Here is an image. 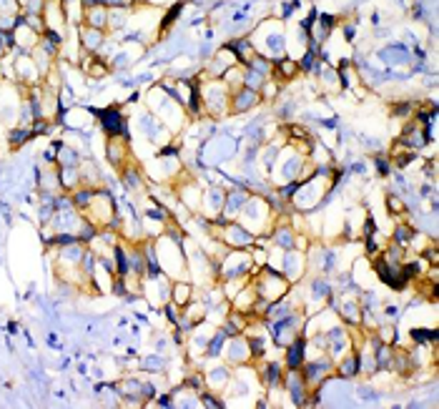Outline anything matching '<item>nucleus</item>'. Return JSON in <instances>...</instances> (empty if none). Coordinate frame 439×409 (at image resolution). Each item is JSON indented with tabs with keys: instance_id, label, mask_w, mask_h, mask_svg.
Returning <instances> with one entry per match:
<instances>
[{
	"instance_id": "18",
	"label": "nucleus",
	"mask_w": 439,
	"mask_h": 409,
	"mask_svg": "<svg viewBox=\"0 0 439 409\" xmlns=\"http://www.w3.org/2000/svg\"><path fill=\"white\" fill-rule=\"evenodd\" d=\"M387 209H389L392 213H402V211H404V204H402V201H399L396 196H389V198H387Z\"/></svg>"
},
{
	"instance_id": "1",
	"label": "nucleus",
	"mask_w": 439,
	"mask_h": 409,
	"mask_svg": "<svg viewBox=\"0 0 439 409\" xmlns=\"http://www.w3.org/2000/svg\"><path fill=\"white\" fill-rule=\"evenodd\" d=\"M198 93H201V103H204L206 113L221 116V113H226L228 110L231 88L226 86L224 78H211L209 83H201V86H198Z\"/></svg>"
},
{
	"instance_id": "11",
	"label": "nucleus",
	"mask_w": 439,
	"mask_h": 409,
	"mask_svg": "<svg viewBox=\"0 0 439 409\" xmlns=\"http://www.w3.org/2000/svg\"><path fill=\"white\" fill-rule=\"evenodd\" d=\"M83 25H91V28H98V30H108V8L103 5V3H91V5H86Z\"/></svg>"
},
{
	"instance_id": "19",
	"label": "nucleus",
	"mask_w": 439,
	"mask_h": 409,
	"mask_svg": "<svg viewBox=\"0 0 439 409\" xmlns=\"http://www.w3.org/2000/svg\"><path fill=\"white\" fill-rule=\"evenodd\" d=\"M377 171H379L381 176L389 174V159H377Z\"/></svg>"
},
{
	"instance_id": "3",
	"label": "nucleus",
	"mask_w": 439,
	"mask_h": 409,
	"mask_svg": "<svg viewBox=\"0 0 439 409\" xmlns=\"http://www.w3.org/2000/svg\"><path fill=\"white\" fill-rule=\"evenodd\" d=\"M261 103V93L259 91H251V88L241 86L239 91L231 93V103H228V110L231 113H246V110L257 108Z\"/></svg>"
},
{
	"instance_id": "12",
	"label": "nucleus",
	"mask_w": 439,
	"mask_h": 409,
	"mask_svg": "<svg viewBox=\"0 0 439 409\" xmlns=\"http://www.w3.org/2000/svg\"><path fill=\"white\" fill-rule=\"evenodd\" d=\"M224 198H226V194L221 189H209L206 194H201V211H204L206 216L216 219L221 213V209H224Z\"/></svg>"
},
{
	"instance_id": "7",
	"label": "nucleus",
	"mask_w": 439,
	"mask_h": 409,
	"mask_svg": "<svg viewBox=\"0 0 439 409\" xmlns=\"http://www.w3.org/2000/svg\"><path fill=\"white\" fill-rule=\"evenodd\" d=\"M106 159H108L110 166L123 168L128 161V143H126L123 136H108V143H106Z\"/></svg>"
},
{
	"instance_id": "10",
	"label": "nucleus",
	"mask_w": 439,
	"mask_h": 409,
	"mask_svg": "<svg viewBox=\"0 0 439 409\" xmlns=\"http://www.w3.org/2000/svg\"><path fill=\"white\" fill-rule=\"evenodd\" d=\"M38 189H40V194H48V196H56V194L63 191L60 189L58 166H56V163L40 168V174H38Z\"/></svg>"
},
{
	"instance_id": "9",
	"label": "nucleus",
	"mask_w": 439,
	"mask_h": 409,
	"mask_svg": "<svg viewBox=\"0 0 439 409\" xmlns=\"http://www.w3.org/2000/svg\"><path fill=\"white\" fill-rule=\"evenodd\" d=\"M98 121H101L103 131L108 133V136H123V128H126V118L123 113L118 108H106L98 113Z\"/></svg>"
},
{
	"instance_id": "6",
	"label": "nucleus",
	"mask_w": 439,
	"mask_h": 409,
	"mask_svg": "<svg viewBox=\"0 0 439 409\" xmlns=\"http://www.w3.org/2000/svg\"><path fill=\"white\" fill-rule=\"evenodd\" d=\"M284 351H286V359H284L286 369H301V364L307 362V336H304V331H301L289 347H284Z\"/></svg>"
},
{
	"instance_id": "14",
	"label": "nucleus",
	"mask_w": 439,
	"mask_h": 409,
	"mask_svg": "<svg viewBox=\"0 0 439 409\" xmlns=\"http://www.w3.org/2000/svg\"><path fill=\"white\" fill-rule=\"evenodd\" d=\"M58 178H60V189L71 194L81 186V163L78 166H58Z\"/></svg>"
},
{
	"instance_id": "2",
	"label": "nucleus",
	"mask_w": 439,
	"mask_h": 409,
	"mask_svg": "<svg viewBox=\"0 0 439 409\" xmlns=\"http://www.w3.org/2000/svg\"><path fill=\"white\" fill-rule=\"evenodd\" d=\"M224 359H226L228 366H241V364H249L254 362V354H251V347H249V339L246 334H236V336H228L226 339V347H224Z\"/></svg>"
},
{
	"instance_id": "17",
	"label": "nucleus",
	"mask_w": 439,
	"mask_h": 409,
	"mask_svg": "<svg viewBox=\"0 0 439 409\" xmlns=\"http://www.w3.org/2000/svg\"><path fill=\"white\" fill-rule=\"evenodd\" d=\"M10 51H13V38H10V33H3V30H0V58L8 56Z\"/></svg>"
},
{
	"instance_id": "4",
	"label": "nucleus",
	"mask_w": 439,
	"mask_h": 409,
	"mask_svg": "<svg viewBox=\"0 0 439 409\" xmlns=\"http://www.w3.org/2000/svg\"><path fill=\"white\" fill-rule=\"evenodd\" d=\"M40 18H43L45 23V30H56V33H63V28H66L68 23L66 10H63V3H60V0H48Z\"/></svg>"
},
{
	"instance_id": "5",
	"label": "nucleus",
	"mask_w": 439,
	"mask_h": 409,
	"mask_svg": "<svg viewBox=\"0 0 439 409\" xmlns=\"http://www.w3.org/2000/svg\"><path fill=\"white\" fill-rule=\"evenodd\" d=\"M78 40H81V51L83 53H101L103 45L108 43L106 40V30L91 28V25H81L78 28Z\"/></svg>"
},
{
	"instance_id": "16",
	"label": "nucleus",
	"mask_w": 439,
	"mask_h": 409,
	"mask_svg": "<svg viewBox=\"0 0 439 409\" xmlns=\"http://www.w3.org/2000/svg\"><path fill=\"white\" fill-rule=\"evenodd\" d=\"M414 234H417V231H414L410 224H396L394 234H392V242L402 244V246L410 248V242H412V236H414Z\"/></svg>"
},
{
	"instance_id": "8",
	"label": "nucleus",
	"mask_w": 439,
	"mask_h": 409,
	"mask_svg": "<svg viewBox=\"0 0 439 409\" xmlns=\"http://www.w3.org/2000/svg\"><path fill=\"white\" fill-rule=\"evenodd\" d=\"M231 374H234V366L228 364H213L211 369H209V374H206V389H211V392H224L228 384V379H231Z\"/></svg>"
},
{
	"instance_id": "13",
	"label": "nucleus",
	"mask_w": 439,
	"mask_h": 409,
	"mask_svg": "<svg viewBox=\"0 0 439 409\" xmlns=\"http://www.w3.org/2000/svg\"><path fill=\"white\" fill-rule=\"evenodd\" d=\"M334 374L342 377V379H351V377H357L359 374V359H357V351L351 349L349 354H344L342 359L334 362Z\"/></svg>"
},
{
	"instance_id": "15",
	"label": "nucleus",
	"mask_w": 439,
	"mask_h": 409,
	"mask_svg": "<svg viewBox=\"0 0 439 409\" xmlns=\"http://www.w3.org/2000/svg\"><path fill=\"white\" fill-rule=\"evenodd\" d=\"M191 299H193V286H191L189 281H174V284H171V299L169 301H174L176 307L183 309Z\"/></svg>"
}]
</instances>
